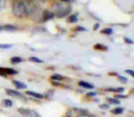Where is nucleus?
<instances>
[{"mask_svg":"<svg viewBox=\"0 0 134 117\" xmlns=\"http://www.w3.org/2000/svg\"><path fill=\"white\" fill-rule=\"evenodd\" d=\"M52 9L54 11V15L58 17H63L70 13L71 7L69 5L65 4V2H56L52 5Z\"/></svg>","mask_w":134,"mask_h":117,"instance_id":"f257e3e1","label":"nucleus"},{"mask_svg":"<svg viewBox=\"0 0 134 117\" xmlns=\"http://www.w3.org/2000/svg\"><path fill=\"white\" fill-rule=\"evenodd\" d=\"M12 13L17 17H23L25 16L24 2L21 0H16L12 5Z\"/></svg>","mask_w":134,"mask_h":117,"instance_id":"f03ea898","label":"nucleus"},{"mask_svg":"<svg viewBox=\"0 0 134 117\" xmlns=\"http://www.w3.org/2000/svg\"><path fill=\"white\" fill-rule=\"evenodd\" d=\"M19 112L21 113L22 115L26 117H41V115L38 112L34 111V110H30V109H23L20 108L19 109Z\"/></svg>","mask_w":134,"mask_h":117,"instance_id":"7ed1b4c3","label":"nucleus"},{"mask_svg":"<svg viewBox=\"0 0 134 117\" xmlns=\"http://www.w3.org/2000/svg\"><path fill=\"white\" fill-rule=\"evenodd\" d=\"M41 17H42V20L43 21H47L52 19L54 17L53 12H51L49 10H44V11L41 13Z\"/></svg>","mask_w":134,"mask_h":117,"instance_id":"20e7f679","label":"nucleus"},{"mask_svg":"<svg viewBox=\"0 0 134 117\" xmlns=\"http://www.w3.org/2000/svg\"><path fill=\"white\" fill-rule=\"evenodd\" d=\"M26 94L27 95H30L31 97H34L36 99H43L44 98V95L41 94V93H35V91H26Z\"/></svg>","mask_w":134,"mask_h":117,"instance_id":"39448f33","label":"nucleus"},{"mask_svg":"<svg viewBox=\"0 0 134 117\" xmlns=\"http://www.w3.org/2000/svg\"><path fill=\"white\" fill-rule=\"evenodd\" d=\"M6 93H7V94L10 95V96H13V97H21L22 96V94H21L20 93H19V91H14V90L7 89Z\"/></svg>","mask_w":134,"mask_h":117,"instance_id":"423d86ee","label":"nucleus"},{"mask_svg":"<svg viewBox=\"0 0 134 117\" xmlns=\"http://www.w3.org/2000/svg\"><path fill=\"white\" fill-rule=\"evenodd\" d=\"M78 84H79V86L85 88V89H90V90L94 89V85H93V84H90V83H88V82H83V81H80V82H78Z\"/></svg>","mask_w":134,"mask_h":117,"instance_id":"0eeeda50","label":"nucleus"},{"mask_svg":"<svg viewBox=\"0 0 134 117\" xmlns=\"http://www.w3.org/2000/svg\"><path fill=\"white\" fill-rule=\"evenodd\" d=\"M2 30H6V31H15L17 30V28L12 25H5L2 26Z\"/></svg>","mask_w":134,"mask_h":117,"instance_id":"6e6552de","label":"nucleus"},{"mask_svg":"<svg viewBox=\"0 0 134 117\" xmlns=\"http://www.w3.org/2000/svg\"><path fill=\"white\" fill-rule=\"evenodd\" d=\"M13 84L18 89H25V88H27L26 84L22 83V82H18V81H15V80L13 81Z\"/></svg>","mask_w":134,"mask_h":117,"instance_id":"1a4fd4ad","label":"nucleus"},{"mask_svg":"<svg viewBox=\"0 0 134 117\" xmlns=\"http://www.w3.org/2000/svg\"><path fill=\"white\" fill-rule=\"evenodd\" d=\"M30 1H31L35 6L39 7V8H41V6H42V5H44L45 3H46V0H30Z\"/></svg>","mask_w":134,"mask_h":117,"instance_id":"9d476101","label":"nucleus"},{"mask_svg":"<svg viewBox=\"0 0 134 117\" xmlns=\"http://www.w3.org/2000/svg\"><path fill=\"white\" fill-rule=\"evenodd\" d=\"M78 21V17L77 15H71L68 17V22L69 23H75Z\"/></svg>","mask_w":134,"mask_h":117,"instance_id":"9b49d317","label":"nucleus"},{"mask_svg":"<svg viewBox=\"0 0 134 117\" xmlns=\"http://www.w3.org/2000/svg\"><path fill=\"white\" fill-rule=\"evenodd\" d=\"M21 61H22V59H21L20 57H13L10 59V62H11L12 64H17Z\"/></svg>","mask_w":134,"mask_h":117,"instance_id":"f8f14e48","label":"nucleus"},{"mask_svg":"<svg viewBox=\"0 0 134 117\" xmlns=\"http://www.w3.org/2000/svg\"><path fill=\"white\" fill-rule=\"evenodd\" d=\"M5 70V72H6V74H9V75H15L18 73L17 71H15V70L13 69H8V68H6Z\"/></svg>","mask_w":134,"mask_h":117,"instance_id":"ddd939ff","label":"nucleus"},{"mask_svg":"<svg viewBox=\"0 0 134 117\" xmlns=\"http://www.w3.org/2000/svg\"><path fill=\"white\" fill-rule=\"evenodd\" d=\"M107 91H114V93H122L124 91V88H114V89H107Z\"/></svg>","mask_w":134,"mask_h":117,"instance_id":"4468645a","label":"nucleus"},{"mask_svg":"<svg viewBox=\"0 0 134 117\" xmlns=\"http://www.w3.org/2000/svg\"><path fill=\"white\" fill-rule=\"evenodd\" d=\"M3 104H4L5 106H7V107H11V106L13 105V102H12V101L9 100V99H5V100L3 101Z\"/></svg>","mask_w":134,"mask_h":117,"instance_id":"2eb2a0df","label":"nucleus"},{"mask_svg":"<svg viewBox=\"0 0 134 117\" xmlns=\"http://www.w3.org/2000/svg\"><path fill=\"white\" fill-rule=\"evenodd\" d=\"M30 61L35 62V63H42L43 60H41V59H39V58H37V57H30Z\"/></svg>","mask_w":134,"mask_h":117,"instance_id":"dca6fc26","label":"nucleus"},{"mask_svg":"<svg viewBox=\"0 0 134 117\" xmlns=\"http://www.w3.org/2000/svg\"><path fill=\"white\" fill-rule=\"evenodd\" d=\"M123 113V108L121 107H118L112 110V113H114V114H119V113Z\"/></svg>","mask_w":134,"mask_h":117,"instance_id":"f3484780","label":"nucleus"},{"mask_svg":"<svg viewBox=\"0 0 134 117\" xmlns=\"http://www.w3.org/2000/svg\"><path fill=\"white\" fill-rule=\"evenodd\" d=\"M7 7V0H0V11H2Z\"/></svg>","mask_w":134,"mask_h":117,"instance_id":"a211bd4d","label":"nucleus"},{"mask_svg":"<svg viewBox=\"0 0 134 117\" xmlns=\"http://www.w3.org/2000/svg\"><path fill=\"white\" fill-rule=\"evenodd\" d=\"M108 101L112 104H119L120 103V101H119L117 98H108Z\"/></svg>","mask_w":134,"mask_h":117,"instance_id":"6ab92c4d","label":"nucleus"},{"mask_svg":"<svg viewBox=\"0 0 134 117\" xmlns=\"http://www.w3.org/2000/svg\"><path fill=\"white\" fill-rule=\"evenodd\" d=\"M102 33L107 34V35H110V34L113 33V29H112V28H104V29L102 30Z\"/></svg>","mask_w":134,"mask_h":117,"instance_id":"aec40b11","label":"nucleus"},{"mask_svg":"<svg viewBox=\"0 0 134 117\" xmlns=\"http://www.w3.org/2000/svg\"><path fill=\"white\" fill-rule=\"evenodd\" d=\"M63 77L61 76V75H58V74H55V75H52V80L53 81H61L63 80Z\"/></svg>","mask_w":134,"mask_h":117,"instance_id":"412c9836","label":"nucleus"},{"mask_svg":"<svg viewBox=\"0 0 134 117\" xmlns=\"http://www.w3.org/2000/svg\"><path fill=\"white\" fill-rule=\"evenodd\" d=\"M11 45L9 44H0V48H4V50H8V48H11Z\"/></svg>","mask_w":134,"mask_h":117,"instance_id":"4be33fe9","label":"nucleus"},{"mask_svg":"<svg viewBox=\"0 0 134 117\" xmlns=\"http://www.w3.org/2000/svg\"><path fill=\"white\" fill-rule=\"evenodd\" d=\"M95 48H97V50H107L106 47L102 46V45H100V44L95 45Z\"/></svg>","mask_w":134,"mask_h":117,"instance_id":"5701e85b","label":"nucleus"},{"mask_svg":"<svg viewBox=\"0 0 134 117\" xmlns=\"http://www.w3.org/2000/svg\"><path fill=\"white\" fill-rule=\"evenodd\" d=\"M125 72H126V73H129V74L131 75L132 77H134V71H132V70H126V71H125Z\"/></svg>","mask_w":134,"mask_h":117,"instance_id":"b1692460","label":"nucleus"},{"mask_svg":"<svg viewBox=\"0 0 134 117\" xmlns=\"http://www.w3.org/2000/svg\"><path fill=\"white\" fill-rule=\"evenodd\" d=\"M99 107H100L101 109H108V108H109V105H108V104H101Z\"/></svg>","mask_w":134,"mask_h":117,"instance_id":"393cba45","label":"nucleus"},{"mask_svg":"<svg viewBox=\"0 0 134 117\" xmlns=\"http://www.w3.org/2000/svg\"><path fill=\"white\" fill-rule=\"evenodd\" d=\"M124 40L126 41L127 43H129V44H133V41L129 39V38H124Z\"/></svg>","mask_w":134,"mask_h":117,"instance_id":"a878e982","label":"nucleus"},{"mask_svg":"<svg viewBox=\"0 0 134 117\" xmlns=\"http://www.w3.org/2000/svg\"><path fill=\"white\" fill-rule=\"evenodd\" d=\"M116 98H119V99H125L126 98V96L125 95H123V94H118V95H116Z\"/></svg>","mask_w":134,"mask_h":117,"instance_id":"bb28decb","label":"nucleus"},{"mask_svg":"<svg viewBox=\"0 0 134 117\" xmlns=\"http://www.w3.org/2000/svg\"><path fill=\"white\" fill-rule=\"evenodd\" d=\"M0 75H3V76H6V72H5V70L2 69V68H0Z\"/></svg>","mask_w":134,"mask_h":117,"instance_id":"cd10ccee","label":"nucleus"},{"mask_svg":"<svg viewBox=\"0 0 134 117\" xmlns=\"http://www.w3.org/2000/svg\"><path fill=\"white\" fill-rule=\"evenodd\" d=\"M77 30H79V31H86V29L85 28H82V27H77L76 28Z\"/></svg>","mask_w":134,"mask_h":117,"instance_id":"c85d7f7f","label":"nucleus"},{"mask_svg":"<svg viewBox=\"0 0 134 117\" xmlns=\"http://www.w3.org/2000/svg\"><path fill=\"white\" fill-rule=\"evenodd\" d=\"M95 95H97L96 93H87V96H89V97H94Z\"/></svg>","mask_w":134,"mask_h":117,"instance_id":"c756f323","label":"nucleus"},{"mask_svg":"<svg viewBox=\"0 0 134 117\" xmlns=\"http://www.w3.org/2000/svg\"><path fill=\"white\" fill-rule=\"evenodd\" d=\"M119 78L120 79V80H122L123 82H128V80H127L126 78H124V77H122V76H119Z\"/></svg>","mask_w":134,"mask_h":117,"instance_id":"7c9ffc66","label":"nucleus"},{"mask_svg":"<svg viewBox=\"0 0 134 117\" xmlns=\"http://www.w3.org/2000/svg\"><path fill=\"white\" fill-rule=\"evenodd\" d=\"M98 28H99V24H96L95 26H94V30H97Z\"/></svg>","mask_w":134,"mask_h":117,"instance_id":"2f4dec72","label":"nucleus"},{"mask_svg":"<svg viewBox=\"0 0 134 117\" xmlns=\"http://www.w3.org/2000/svg\"><path fill=\"white\" fill-rule=\"evenodd\" d=\"M62 2H69V1H72V0H60Z\"/></svg>","mask_w":134,"mask_h":117,"instance_id":"473e14b6","label":"nucleus"},{"mask_svg":"<svg viewBox=\"0 0 134 117\" xmlns=\"http://www.w3.org/2000/svg\"><path fill=\"white\" fill-rule=\"evenodd\" d=\"M1 30H2V26H0V31H1Z\"/></svg>","mask_w":134,"mask_h":117,"instance_id":"72a5a7b5","label":"nucleus"}]
</instances>
